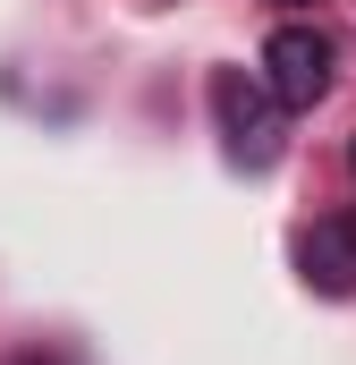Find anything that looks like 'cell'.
Wrapping results in <instances>:
<instances>
[{"mask_svg":"<svg viewBox=\"0 0 356 365\" xmlns=\"http://www.w3.org/2000/svg\"><path fill=\"white\" fill-rule=\"evenodd\" d=\"M331 34L323 26H280L263 43V93L280 102V110H314L323 93H331Z\"/></svg>","mask_w":356,"mask_h":365,"instance_id":"obj_1","label":"cell"},{"mask_svg":"<svg viewBox=\"0 0 356 365\" xmlns=\"http://www.w3.org/2000/svg\"><path fill=\"white\" fill-rule=\"evenodd\" d=\"M212 110H221V136H229V153H238L246 170H263L271 153H280V102L263 93V77L221 68V77H212Z\"/></svg>","mask_w":356,"mask_h":365,"instance_id":"obj_2","label":"cell"},{"mask_svg":"<svg viewBox=\"0 0 356 365\" xmlns=\"http://www.w3.org/2000/svg\"><path fill=\"white\" fill-rule=\"evenodd\" d=\"M297 264H305V280L323 297H348L356 289V221H314V238L297 247Z\"/></svg>","mask_w":356,"mask_h":365,"instance_id":"obj_3","label":"cell"},{"mask_svg":"<svg viewBox=\"0 0 356 365\" xmlns=\"http://www.w3.org/2000/svg\"><path fill=\"white\" fill-rule=\"evenodd\" d=\"M348 170H356V145H348Z\"/></svg>","mask_w":356,"mask_h":365,"instance_id":"obj_4","label":"cell"},{"mask_svg":"<svg viewBox=\"0 0 356 365\" xmlns=\"http://www.w3.org/2000/svg\"><path fill=\"white\" fill-rule=\"evenodd\" d=\"M280 9H297V0H280Z\"/></svg>","mask_w":356,"mask_h":365,"instance_id":"obj_5","label":"cell"}]
</instances>
